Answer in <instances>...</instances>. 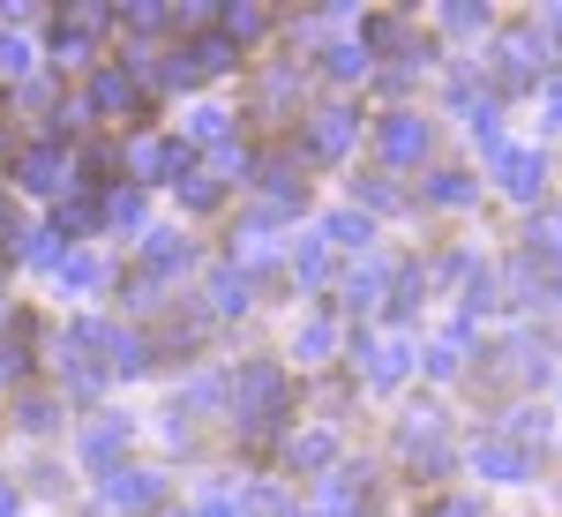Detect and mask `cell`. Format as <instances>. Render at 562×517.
I'll use <instances>...</instances> for the list:
<instances>
[{
    "label": "cell",
    "mask_w": 562,
    "mask_h": 517,
    "mask_svg": "<svg viewBox=\"0 0 562 517\" xmlns=\"http://www.w3.org/2000/svg\"><path fill=\"white\" fill-rule=\"evenodd\" d=\"M360 217H397L405 211V188L390 180V172H352V195H346Z\"/></svg>",
    "instance_id": "836d02e7"
},
{
    "label": "cell",
    "mask_w": 562,
    "mask_h": 517,
    "mask_svg": "<svg viewBox=\"0 0 562 517\" xmlns=\"http://www.w3.org/2000/svg\"><path fill=\"white\" fill-rule=\"evenodd\" d=\"M473 345H480L473 323H450L435 345H420V375H428V383H458V375H465V360H473Z\"/></svg>",
    "instance_id": "484cf974"
},
{
    "label": "cell",
    "mask_w": 562,
    "mask_h": 517,
    "mask_svg": "<svg viewBox=\"0 0 562 517\" xmlns=\"http://www.w3.org/2000/svg\"><path fill=\"white\" fill-rule=\"evenodd\" d=\"M83 113L90 121H128V113H143V83H135L121 60H98L83 83Z\"/></svg>",
    "instance_id": "e0dca14e"
},
{
    "label": "cell",
    "mask_w": 562,
    "mask_h": 517,
    "mask_svg": "<svg viewBox=\"0 0 562 517\" xmlns=\"http://www.w3.org/2000/svg\"><path fill=\"white\" fill-rule=\"evenodd\" d=\"M45 375H53V390H60V397H83V405L98 397V390H105V368L90 360L83 323H68V330L53 338V352H45Z\"/></svg>",
    "instance_id": "5bb4252c"
},
{
    "label": "cell",
    "mask_w": 562,
    "mask_h": 517,
    "mask_svg": "<svg viewBox=\"0 0 562 517\" xmlns=\"http://www.w3.org/2000/svg\"><path fill=\"white\" fill-rule=\"evenodd\" d=\"M180 517H240V487H225V480H211V487H203V495H195V503H188Z\"/></svg>",
    "instance_id": "bcb514c9"
},
{
    "label": "cell",
    "mask_w": 562,
    "mask_h": 517,
    "mask_svg": "<svg viewBox=\"0 0 562 517\" xmlns=\"http://www.w3.org/2000/svg\"><path fill=\"white\" fill-rule=\"evenodd\" d=\"M435 23H442V38H487V31H495V15H487V8H473V0H450Z\"/></svg>",
    "instance_id": "ee69618b"
},
{
    "label": "cell",
    "mask_w": 562,
    "mask_h": 517,
    "mask_svg": "<svg viewBox=\"0 0 562 517\" xmlns=\"http://www.w3.org/2000/svg\"><path fill=\"white\" fill-rule=\"evenodd\" d=\"M8 158H15V135H8V121H0V166H8Z\"/></svg>",
    "instance_id": "816d5d0a"
},
{
    "label": "cell",
    "mask_w": 562,
    "mask_h": 517,
    "mask_svg": "<svg viewBox=\"0 0 562 517\" xmlns=\"http://www.w3.org/2000/svg\"><path fill=\"white\" fill-rule=\"evenodd\" d=\"M375 158H383V172H420L435 158V121L420 105H390L375 121Z\"/></svg>",
    "instance_id": "9c48e42d"
},
{
    "label": "cell",
    "mask_w": 562,
    "mask_h": 517,
    "mask_svg": "<svg viewBox=\"0 0 562 517\" xmlns=\"http://www.w3.org/2000/svg\"><path fill=\"white\" fill-rule=\"evenodd\" d=\"M465 473L473 480H487V487H525V480H532V450H518V442H510V435H473V442H465Z\"/></svg>",
    "instance_id": "2e32d148"
},
{
    "label": "cell",
    "mask_w": 562,
    "mask_h": 517,
    "mask_svg": "<svg viewBox=\"0 0 562 517\" xmlns=\"http://www.w3.org/2000/svg\"><path fill=\"white\" fill-rule=\"evenodd\" d=\"M195 270H203V248L188 240V225H150L135 240V278H150L158 293H173L180 278H195Z\"/></svg>",
    "instance_id": "52a82bcc"
},
{
    "label": "cell",
    "mask_w": 562,
    "mask_h": 517,
    "mask_svg": "<svg viewBox=\"0 0 562 517\" xmlns=\"http://www.w3.org/2000/svg\"><path fill=\"white\" fill-rule=\"evenodd\" d=\"M128 450H135V420H128V413H90L83 428H76V458H83L98 480L121 473V465H128Z\"/></svg>",
    "instance_id": "9a60e30c"
},
{
    "label": "cell",
    "mask_w": 562,
    "mask_h": 517,
    "mask_svg": "<svg viewBox=\"0 0 562 517\" xmlns=\"http://www.w3.org/2000/svg\"><path fill=\"white\" fill-rule=\"evenodd\" d=\"M8 315H15V301H8V270H0V323H8Z\"/></svg>",
    "instance_id": "f5cc1de1"
},
{
    "label": "cell",
    "mask_w": 562,
    "mask_h": 517,
    "mask_svg": "<svg viewBox=\"0 0 562 517\" xmlns=\"http://www.w3.org/2000/svg\"><path fill=\"white\" fill-rule=\"evenodd\" d=\"M420 517H487V510H480V495H435Z\"/></svg>",
    "instance_id": "681fc988"
},
{
    "label": "cell",
    "mask_w": 562,
    "mask_h": 517,
    "mask_svg": "<svg viewBox=\"0 0 562 517\" xmlns=\"http://www.w3.org/2000/svg\"><path fill=\"white\" fill-rule=\"evenodd\" d=\"M390 270H397V262L360 256V262L346 270V278H338V307H346V315H375V307L390 301Z\"/></svg>",
    "instance_id": "603a6c76"
},
{
    "label": "cell",
    "mask_w": 562,
    "mask_h": 517,
    "mask_svg": "<svg viewBox=\"0 0 562 517\" xmlns=\"http://www.w3.org/2000/svg\"><path fill=\"white\" fill-rule=\"evenodd\" d=\"M8 180H15V195H31V203H60L68 188H76V150L68 143H15V158H8Z\"/></svg>",
    "instance_id": "8992f818"
},
{
    "label": "cell",
    "mask_w": 562,
    "mask_h": 517,
    "mask_svg": "<svg viewBox=\"0 0 562 517\" xmlns=\"http://www.w3.org/2000/svg\"><path fill=\"white\" fill-rule=\"evenodd\" d=\"M495 435H510L518 450H532V442H548V435H555V420H548V405H510Z\"/></svg>",
    "instance_id": "b9f144b4"
},
{
    "label": "cell",
    "mask_w": 562,
    "mask_h": 517,
    "mask_svg": "<svg viewBox=\"0 0 562 517\" xmlns=\"http://www.w3.org/2000/svg\"><path fill=\"white\" fill-rule=\"evenodd\" d=\"M420 203H428V211H473V203H480V180L465 166H435L428 180H420Z\"/></svg>",
    "instance_id": "1f68e13d"
},
{
    "label": "cell",
    "mask_w": 562,
    "mask_h": 517,
    "mask_svg": "<svg viewBox=\"0 0 562 517\" xmlns=\"http://www.w3.org/2000/svg\"><path fill=\"white\" fill-rule=\"evenodd\" d=\"M525 262L562 270V211H532V225H525Z\"/></svg>",
    "instance_id": "8d00e7d4"
},
{
    "label": "cell",
    "mask_w": 562,
    "mask_h": 517,
    "mask_svg": "<svg viewBox=\"0 0 562 517\" xmlns=\"http://www.w3.org/2000/svg\"><path fill=\"white\" fill-rule=\"evenodd\" d=\"M15 105H23V113H45V121H53V113H60V105H53V76H31V83H15Z\"/></svg>",
    "instance_id": "7dc6e473"
},
{
    "label": "cell",
    "mask_w": 562,
    "mask_h": 517,
    "mask_svg": "<svg viewBox=\"0 0 562 517\" xmlns=\"http://www.w3.org/2000/svg\"><path fill=\"white\" fill-rule=\"evenodd\" d=\"M285 352H293L301 368H330V360L346 352V330H338V315H323V307H307L301 323L285 330Z\"/></svg>",
    "instance_id": "44dd1931"
},
{
    "label": "cell",
    "mask_w": 562,
    "mask_h": 517,
    "mask_svg": "<svg viewBox=\"0 0 562 517\" xmlns=\"http://www.w3.org/2000/svg\"><path fill=\"white\" fill-rule=\"evenodd\" d=\"M38 76V45L23 31H0V83H31Z\"/></svg>",
    "instance_id": "7bdbcfd3"
},
{
    "label": "cell",
    "mask_w": 562,
    "mask_h": 517,
    "mask_svg": "<svg viewBox=\"0 0 562 517\" xmlns=\"http://www.w3.org/2000/svg\"><path fill=\"white\" fill-rule=\"evenodd\" d=\"M180 143L188 150H225V143H240V105H225V98H195L188 113H180Z\"/></svg>",
    "instance_id": "ffe728a7"
},
{
    "label": "cell",
    "mask_w": 562,
    "mask_h": 517,
    "mask_svg": "<svg viewBox=\"0 0 562 517\" xmlns=\"http://www.w3.org/2000/svg\"><path fill=\"white\" fill-rule=\"evenodd\" d=\"M346 360L352 375H360V390H375V397H390V390H405L413 375H420V345L405 338V330H390V338H346Z\"/></svg>",
    "instance_id": "277c9868"
},
{
    "label": "cell",
    "mask_w": 562,
    "mask_h": 517,
    "mask_svg": "<svg viewBox=\"0 0 562 517\" xmlns=\"http://www.w3.org/2000/svg\"><path fill=\"white\" fill-rule=\"evenodd\" d=\"M15 428L23 435H53L60 428V390H23V397H15Z\"/></svg>",
    "instance_id": "ab89813d"
},
{
    "label": "cell",
    "mask_w": 562,
    "mask_h": 517,
    "mask_svg": "<svg viewBox=\"0 0 562 517\" xmlns=\"http://www.w3.org/2000/svg\"><path fill=\"white\" fill-rule=\"evenodd\" d=\"M315 233H323V248H330V256H375V217H360L352 203L323 211V217H315Z\"/></svg>",
    "instance_id": "d4e9b609"
},
{
    "label": "cell",
    "mask_w": 562,
    "mask_h": 517,
    "mask_svg": "<svg viewBox=\"0 0 562 517\" xmlns=\"http://www.w3.org/2000/svg\"><path fill=\"white\" fill-rule=\"evenodd\" d=\"M166 495H173V480L158 465H121V473L98 480V510H113V517H150V510H166Z\"/></svg>",
    "instance_id": "7c38bea8"
},
{
    "label": "cell",
    "mask_w": 562,
    "mask_h": 517,
    "mask_svg": "<svg viewBox=\"0 0 562 517\" xmlns=\"http://www.w3.org/2000/svg\"><path fill=\"white\" fill-rule=\"evenodd\" d=\"M76 323H83V345H90V360L105 368V383H135V375L158 368V345L143 338L135 323H105V315H76Z\"/></svg>",
    "instance_id": "5b68a950"
},
{
    "label": "cell",
    "mask_w": 562,
    "mask_h": 517,
    "mask_svg": "<svg viewBox=\"0 0 562 517\" xmlns=\"http://www.w3.org/2000/svg\"><path fill=\"white\" fill-rule=\"evenodd\" d=\"M352 143H360V105H346V98H323L315 113H301V128H293V166H346Z\"/></svg>",
    "instance_id": "7a4b0ae2"
},
{
    "label": "cell",
    "mask_w": 562,
    "mask_h": 517,
    "mask_svg": "<svg viewBox=\"0 0 562 517\" xmlns=\"http://www.w3.org/2000/svg\"><path fill=\"white\" fill-rule=\"evenodd\" d=\"M435 285H428V262H397V270H390V323H397V330H405V323H413V315H420V301H428Z\"/></svg>",
    "instance_id": "d6a6232c"
},
{
    "label": "cell",
    "mask_w": 562,
    "mask_h": 517,
    "mask_svg": "<svg viewBox=\"0 0 562 517\" xmlns=\"http://www.w3.org/2000/svg\"><path fill=\"white\" fill-rule=\"evenodd\" d=\"M121 166H128V188L150 195V188H173L180 172H195V150H188L173 128H150V135H128Z\"/></svg>",
    "instance_id": "ba28073f"
},
{
    "label": "cell",
    "mask_w": 562,
    "mask_h": 517,
    "mask_svg": "<svg viewBox=\"0 0 562 517\" xmlns=\"http://www.w3.org/2000/svg\"><path fill=\"white\" fill-rule=\"evenodd\" d=\"M53 23H68V31H83V38H105V31H113V8H105V0H60Z\"/></svg>",
    "instance_id": "f6af8a7d"
},
{
    "label": "cell",
    "mask_w": 562,
    "mask_h": 517,
    "mask_svg": "<svg viewBox=\"0 0 562 517\" xmlns=\"http://www.w3.org/2000/svg\"><path fill=\"white\" fill-rule=\"evenodd\" d=\"M0 517H15V480L0 473Z\"/></svg>",
    "instance_id": "f907efd6"
},
{
    "label": "cell",
    "mask_w": 562,
    "mask_h": 517,
    "mask_svg": "<svg viewBox=\"0 0 562 517\" xmlns=\"http://www.w3.org/2000/svg\"><path fill=\"white\" fill-rule=\"evenodd\" d=\"M240 517H301V495L285 480H240Z\"/></svg>",
    "instance_id": "e575fe53"
},
{
    "label": "cell",
    "mask_w": 562,
    "mask_h": 517,
    "mask_svg": "<svg viewBox=\"0 0 562 517\" xmlns=\"http://www.w3.org/2000/svg\"><path fill=\"white\" fill-rule=\"evenodd\" d=\"M53 293H60V301H90V293H105V256H98V248H68V262L53 270Z\"/></svg>",
    "instance_id": "4dcf8cb0"
},
{
    "label": "cell",
    "mask_w": 562,
    "mask_h": 517,
    "mask_svg": "<svg viewBox=\"0 0 562 517\" xmlns=\"http://www.w3.org/2000/svg\"><path fill=\"white\" fill-rule=\"evenodd\" d=\"M495 307H503V278H495V270L480 262L473 278L458 285V323H480V315H495Z\"/></svg>",
    "instance_id": "f35d334b"
},
{
    "label": "cell",
    "mask_w": 562,
    "mask_h": 517,
    "mask_svg": "<svg viewBox=\"0 0 562 517\" xmlns=\"http://www.w3.org/2000/svg\"><path fill=\"white\" fill-rule=\"evenodd\" d=\"M256 293H262V278H248V270H240L233 256L203 270V315H211V323H233V315H248V307H256Z\"/></svg>",
    "instance_id": "d6986e66"
},
{
    "label": "cell",
    "mask_w": 562,
    "mask_h": 517,
    "mask_svg": "<svg viewBox=\"0 0 562 517\" xmlns=\"http://www.w3.org/2000/svg\"><path fill=\"white\" fill-rule=\"evenodd\" d=\"M285 278H293L301 293H315V285H330V248H323V233H315V225L285 240Z\"/></svg>",
    "instance_id": "f546056e"
},
{
    "label": "cell",
    "mask_w": 562,
    "mask_h": 517,
    "mask_svg": "<svg viewBox=\"0 0 562 517\" xmlns=\"http://www.w3.org/2000/svg\"><path fill=\"white\" fill-rule=\"evenodd\" d=\"M45 53H53V60H45L53 76H68V68H98V60H90V53H98V38L68 31V23H53V31H45Z\"/></svg>",
    "instance_id": "74e56055"
},
{
    "label": "cell",
    "mask_w": 562,
    "mask_h": 517,
    "mask_svg": "<svg viewBox=\"0 0 562 517\" xmlns=\"http://www.w3.org/2000/svg\"><path fill=\"white\" fill-rule=\"evenodd\" d=\"M225 420L248 435V442H285V420H293V368L285 360H240L225 375Z\"/></svg>",
    "instance_id": "6da1fadb"
},
{
    "label": "cell",
    "mask_w": 562,
    "mask_h": 517,
    "mask_svg": "<svg viewBox=\"0 0 562 517\" xmlns=\"http://www.w3.org/2000/svg\"><path fill=\"white\" fill-rule=\"evenodd\" d=\"M397 465L413 480H442L458 465V450H450V435H442V413L435 405H413L405 420H397Z\"/></svg>",
    "instance_id": "30bf717a"
},
{
    "label": "cell",
    "mask_w": 562,
    "mask_h": 517,
    "mask_svg": "<svg viewBox=\"0 0 562 517\" xmlns=\"http://www.w3.org/2000/svg\"><path fill=\"white\" fill-rule=\"evenodd\" d=\"M15 256H23V270H38V278H53V270L68 262V240L38 225V233H23V240H15Z\"/></svg>",
    "instance_id": "60d3db41"
},
{
    "label": "cell",
    "mask_w": 562,
    "mask_h": 517,
    "mask_svg": "<svg viewBox=\"0 0 562 517\" xmlns=\"http://www.w3.org/2000/svg\"><path fill=\"white\" fill-rule=\"evenodd\" d=\"M368 465H338V473H323V487H315V510L323 517H352V510H368Z\"/></svg>",
    "instance_id": "f1b7e54d"
},
{
    "label": "cell",
    "mask_w": 562,
    "mask_h": 517,
    "mask_svg": "<svg viewBox=\"0 0 562 517\" xmlns=\"http://www.w3.org/2000/svg\"><path fill=\"white\" fill-rule=\"evenodd\" d=\"M352 517H375V503H368V510H352Z\"/></svg>",
    "instance_id": "db71d44e"
},
{
    "label": "cell",
    "mask_w": 562,
    "mask_h": 517,
    "mask_svg": "<svg viewBox=\"0 0 562 517\" xmlns=\"http://www.w3.org/2000/svg\"><path fill=\"white\" fill-rule=\"evenodd\" d=\"M548 68H555V45L532 38V23L487 38V90H495V98H510V90H540V83H548Z\"/></svg>",
    "instance_id": "3957f363"
},
{
    "label": "cell",
    "mask_w": 562,
    "mask_h": 517,
    "mask_svg": "<svg viewBox=\"0 0 562 517\" xmlns=\"http://www.w3.org/2000/svg\"><path fill=\"white\" fill-rule=\"evenodd\" d=\"M532 98H540V128H548V135H562V76H548V83L532 90Z\"/></svg>",
    "instance_id": "c3c4849f"
},
{
    "label": "cell",
    "mask_w": 562,
    "mask_h": 517,
    "mask_svg": "<svg viewBox=\"0 0 562 517\" xmlns=\"http://www.w3.org/2000/svg\"><path fill=\"white\" fill-rule=\"evenodd\" d=\"M442 98H450V113H458V128H465V143L495 158V150H503V98H495V90L480 83L473 68H458Z\"/></svg>",
    "instance_id": "8fae6325"
},
{
    "label": "cell",
    "mask_w": 562,
    "mask_h": 517,
    "mask_svg": "<svg viewBox=\"0 0 562 517\" xmlns=\"http://www.w3.org/2000/svg\"><path fill=\"white\" fill-rule=\"evenodd\" d=\"M301 90H307V60H270V68L256 76V113L301 121Z\"/></svg>",
    "instance_id": "7402d4cb"
},
{
    "label": "cell",
    "mask_w": 562,
    "mask_h": 517,
    "mask_svg": "<svg viewBox=\"0 0 562 517\" xmlns=\"http://www.w3.org/2000/svg\"><path fill=\"white\" fill-rule=\"evenodd\" d=\"M315 68H323V83H338V90L375 83V53H368L360 38H330L323 53H315Z\"/></svg>",
    "instance_id": "83f0119b"
},
{
    "label": "cell",
    "mask_w": 562,
    "mask_h": 517,
    "mask_svg": "<svg viewBox=\"0 0 562 517\" xmlns=\"http://www.w3.org/2000/svg\"><path fill=\"white\" fill-rule=\"evenodd\" d=\"M173 203H180V217H217V211H225V188L195 166V172H180V180H173Z\"/></svg>",
    "instance_id": "d590c367"
},
{
    "label": "cell",
    "mask_w": 562,
    "mask_h": 517,
    "mask_svg": "<svg viewBox=\"0 0 562 517\" xmlns=\"http://www.w3.org/2000/svg\"><path fill=\"white\" fill-rule=\"evenodd\" d=\"M278 458H285V473H301V480H323V473H338L346 465V442H338V428H285V442H278Z\"/></svg>",
    "instance_id": "ac0fdd59"
},
{
    "label": "cell",
    "mask_w": 562,
    "mask_h": 517,
    "mask_svg": "<svg viewBox=\"0 0 562 517\" xmlns=\"http://www.w3.org/2000/svg\"><path fill=\"white\" fill-rule=\"evenodd\" d=\"M211 31L225 45H240V53H248V45H262L270 31H278V15H270V8H256V0H217V23H211Z\"/></svg>",
    "instance_id": "4316f807"
},
{
    "label": "cell",
    "mask_w": 562,
    "mask_h": 517,
    "mask_svg": "<svg viewBox=\"0 0 562 517\" xmlns=\"http://www.w3.org/2000/svg\"><path fill=\"white\" fill-rule=\"evenodd\" d=\"M98 233L143 240V233H150V195H143V188H128V180H113V188H105V203H98Z\"/></svg>",
    "instance_id": "cb8c5ba5"
},
{
    "label": "cell",
    "mask_w": 562,
    "mask_h": 517,
    "mask_svg": "<svg viewBox=\"0 0 562 517\" xmlns=\"http://www.w3.org/2000/svg\"><path fill=\"white\" fill-rule=\"evenodd\" d=\"M487 180H495L510 203L540 211V203H548V150H532V143H503V150L487 158Z\"/></svg>",
    "instance_id": "4fadbf2b"
}]
</instances>
